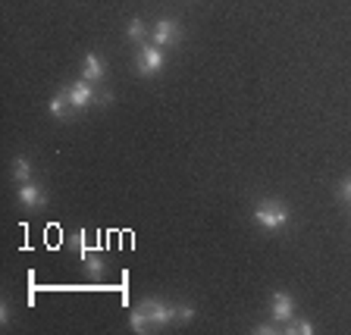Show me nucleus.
Listing matches in <instances>:
<instances>
[{
  "label": "nucleus",
  "instance_id": "f257e3e1",
  "mask_svg": "<svg viewBox=\"0 0 351 335\" xmlns=\"http://www.w3.org/2000/svg\"><path fill=\"white\" fill-rule=\"evenodd\" d=\"M191 317H195V310H191L189 304L173 307V304H167V301H160V298H145L135 310H132L129 326H132V332L145 335V332H154V329L169 326V323H176V320L189 323Z\"/></svg>",
  "mask_w": 351,
  "mask_h": 335
},
{
  "label": "nucleus",
  "instance_id": "f03ea898",
  "mask_svg": "<svg viewBox=\"0 0 351 335\" xmlns=\"http://www.w3.org/2000/svg\"><path fill=\"white\" fill-rule=\"evenodd\" d=\"M254 219L267 232H279V229H285V223H289V210H285L282 201L267 197V201H261V204L254 207Z\"/></svg>",
  "mask_w": 351,
  "mask_h": 335
},
{
  "label": "nucleus",
  "instance_id": "7ed1b4c3",
  "mask_svg": "<svg viewBox=\"0 0 351 335\" xmlns=\"http://www.w3.org/2000/svg\"><path fill=\"white\" fill-rule=\"evenodd\" d=\"M63 91L69 95V101L75 103V110H85V107H91V103H110V95H101L95 88V82H88V79L73 82V85H66Z\"/></svg>",
  "mask_w": 351,
  "mask_h": 335
},
{
  "label": "nucleus",
  "instance_id": "20e7f679",
  "mask_svg": "<svg viewBox=\"0 0 351 335\" xmlns=\"http://www.w3.org/2000/svg\"><path fill=\"white\" fill-rule=\"evenodd\" d=\"M163 63H167V57H163V47H157V44H141L138 47V57H135V66H138L141 75H160Z\"/></svg>",
  "mask_w": 351,
  "mask_h": 335
},
{
  "label": "nucleus",
  "instance_id": "39448f33",
  "mask_svg": "<svg viewBox=\"0 0 351 335\" xmlns=\"http://www.w3.org/2000/svg\"><path fill=\"white\" fill-rule=\"evenodd\" d=\"M151 35H154V44H157V47H169V44H176L182 38V29H179L176 19H160V22H154Z\"/></svg>",
  "mask_w": 351,
  "mask_h": 335
},
{
  "label": "nucleus",
  "instance_id": "423d86ee",
  "mask_svg": "<svg viewBox=\"0 0 351 335\" xmlns=\"http://www.w3.org/2000/svg\"><path fill=\"white\" fill-rule=\"evenodd\" d=\"M270 301H273V304H270L273 320H276V323H292V317H295V301H292V295L276 292Z\"/></svg>",
  "mask_w": 351,
  "mask_h": 335
},
{
  "label": "nucleus",
  "instance_id": "0eeeda50",
  "mask_svg": "<svg viewBox=\"0 0 351 335\" xmlns=\"http://www.w3.org/2000/svg\"><path fill=\"white\" fill-rule=\"evenodd\" d=\"M44 201H47V195H44L41 185H35V182L19 185V204L22 207H29V210H41Z\"/></svg>",
  "mask_w": 351,
  "mask_h": 335
},
{
  "label": "nucleus",
  "instance_id": "6e6552de",
  "mask_svg": "<svg viewBox=\"0 0 351 335\" xmlns=\"http://www.w3.org/2000/svg\"><path fill=\"white\" fill-rule=\"evenodd\" d=\"M47 110H51V116H57V119H69L75 113V103L69 101V95H66V91H60V95L51 97Z\"/></svg>",
  "mask_w": 351,
  "mask_h": 335
},
{
  "label": "nucleus",
  "instance_id": "1a4fd4ad",
  "mask_svg": "<svg viewBox=\"0 0 351 335\" xmlns=\"http://www.w3.org/2000/svg\"><path fill=\"white\" fill-rule=\"evenodd\" d=\"M104 73H107V66H104V60L97 57V53H85V66H82V79L88 82H101Z\"/></svg>",
  "mask_w": 351,
  "mask_h": 335
},
{
  "label": "nucleus",
  "instance_id": "9d476101",
  "mask_svg": "<svg viewBox=\"0 0 351 335\" xmlns=\"http://www.w3.org/2000/svg\"><path fill=\"white\" fill-rule=\"evenodd\" d=\"M147 35H151V29H147V22H145V19H132L129 25H125V38H129V41L147 44Z\"/></svg>",
  "mask_w": 351,
  "mask_h": 335
},
{
  "label": "nucleus",
  "instance_id": "9b49d317",
  "mask_svg": "<svg viewBox=\"0 0 351 335\" xmlns=\"http://www.w3.org/2000/svg\"><path fill=\"white\" fill-rule=\"evenodd\" d=\"M13 179L19 185L32 182V160H29V157H16V160H13Z\"/></svg>",
  "mask_w": 351,
  "mask_h": 335
},
{
  "label": "nucleus",
  "instance_id": "f8f14e48",
  "mask_svg": "<svg viewBox=\"0 0 351 335\" xmlns=\"http://www.w3.org/2000/svg\"><path fill=\"white\" fill-rule=\"evenodd\" d=\"M79 257H82V263H85V270L91 273V276H101L104 273V257L91 254L88 248H79Z\"/></svg>",
  "mask_w": 351,
  "mask_h": 335
},
{
  "label": "nucleus",
  "instance_id": "ddd939ff",
  "mask_svg": "<svg viewBox=\"0 0 351 335\" xmlns=\"http://www.w3.org/2000/svg\"><path fill=\"white\" fill-rule=\"evenodd\" d=\"M285 332H292V335H311V332H314V326H311L307 320H295L292 326L285 329Z\"/></svg>",
  "mask_w": 351,
  "mask_h": 335
},
{
  "label": "nucleus",
  "instance_id": "4468645a",
  "mask_svg": "<svg viewBox=\"0 0 351 335\" xmlns=\"http://www.w3.org/2000/svg\"><path fill=\"white\" fill-rule=\"evenodd\" d=\"M339 195H342V201H351V175L342 182V188H339Z\"/></svg>",
  "mask_w": 351,
  "mask_h": 335
},
{
  "label": "nucleus",
  "instance_id": "2eb2a0df",
  "mask_svg": "<svg viewBox=\"0 0 351 335\" xmlns=\"http://www.w3.org/2000/svg\"><path fill=\"white\" fill-rule=\"evenodd\" d=\"M0 320H3V326L10 323V304H7V301H3V307H0Z\"/></svg>",
  "mask_w": 351,
  "mask_h": 335
},
{
  "label": "nucleus",
  "instance_id": "dca6fc26",
  "mask_svg": "<svg viewBox=\"0 0 351 335\" xmlns=\"http://www.w3.org/2000/svg\"><path fill=\"white\" fill-rule=\"evenodd\" d=\"M254 332H261V335H270V332H276V326H257Z\"/></svg>",
  "mask_w": 351,
  "mask_h": 335
}]
</instances>
